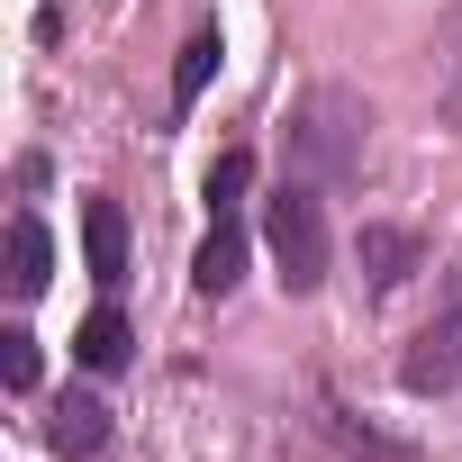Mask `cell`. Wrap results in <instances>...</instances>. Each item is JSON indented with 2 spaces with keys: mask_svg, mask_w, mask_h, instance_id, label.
Returning a JSON list of instances; mask_svg holds the SVG:
<instances>
[{
  "mask_svg": "<svg viewBox=\"0 0 462 462\" xmlns=\"http://www.w3.org/2000/svg\"><path fill=\"white\" fill-rule=\"evenodd\" d=\"M46 282H55V245H46V217H37V208H19V217H10V291H19V300H37Z\"/></svg>",
  "mask_w": 462,
  "mask_h": 462,
  "instance_id": "cell-8",
  "label": "cell"
},
{
  "mask_svg": "<svg viewBox=\"0 0 462 462\" xmlns=\"http://www.w3.org/2000/svg\"><path fill=\"white\" fill-rule=\"evenodd\" d=\"M0 381H10V390H37V336H28V327H0Z\"/></svg>",
  "mask_w": 462,
  "mask_h": 462,
  "instance_id": "cell-13",
  "label": "cell"
},
{
  "mask_svg": "<svg viewBox=\"0 0 462 462\" xmlns=\"http://www.w3.org/2000/svg\"><path fill=\"white\" fill-rule=\"evenodd\" d=\"M82 254H91V282L100 291H127V208L118 199H82Z\"/></svg>",
  "mask_w": 462,
  "mask_h": 462,
  "instance_id": "cell-5",
  "label": "cell"
},
{
  "mask_svg": "<svg viewBox=\"0 0 462 462\" xmlns=\"http://www.w3.org/2000/svg\"><path fill=\"white\" fill-rule=\"evenodd\" d=\"M327 435L345 444V453H372V462H408V444H390V435H372V426H354L336 399H327Z\"/></svg>",
  "mask_w": 462,
  "mask_h": 462,
  "instance_id": "cell-12",
  "label": "cell"
},
{
  "mask_svg": "<svg viewBox=\"0 0 462 462\" xmlns=\"http://www.w3.org/2000/svg\"><path fill=\"white\" fill-rule=\"evenodd\" d=\"M263 245H273V263H282V291H291V300L327 291L336 236H327V190H318V181H300V172H291V181L263 199Z\"/></svg>",
  "mask_w": 462,
  "mask_h": 462,
  "instance_id": "cell-2",
  "label": "cell"
},
{
  "mask_svg": "<svg viewBox=\"0 0 462 462\" xmlns=\"http://www.w3.org/2000/svg\"><path fill=\"white\" fill-rule=\"evenodd\" d=\"M408 273H426V236H408V226H363V282L399 291Z\"/></svg>",
  "mask_w": 462,
  "mask_h": 462,
  "instance_id": "cell-7",
  "label": "cell"
},
{
  "mask_svg": "<svg viewBox=\"0 0 462 462\" xmlns=\"http://www.w3.org/2000/svg\"><path fill=\"white\" fill-rule=\"evenodd\" d=\"M399 390H408V399H453V390H462V273H444V309L408 336Z\"/></svg>",
  "mask_w": 462,
  "mask_h": 462,
  "instance_id": "cell-3",
  "label": "cell"
},
{
  "mask_svg": "<svg viewBox=\"0 0 462 462\" xmlns=\"http://www.w3.org/2000/svg\"><path fill=\"white\" fill-rule=\"evenodd\" d=\"M236 282H245V226L236 217H208V245L190 254V291L199 300H226Z\"/></svg>",
  "mask_w": 462,
  "mask_h": 462,
  "instance_id": "cell-6",
  "label": "cell"
},
{
  "mask_svg": "<svg viewBox=\"0 0 462 462\" xmlns=\"http://www.w3.org/2000/svg\"><path fill=\"white\" fill-rule=\"evenodd\" d=\"M363 145H372V100L345 91V82H318L300 109H291V172L300 181H354L363 172Z\"/></svg>",
  "mask_w": 462,
  "mask_h": 462,
  "instance_id": "cell-1",
  "label": "cell"
},
{
  "mask_svg": "<svg viewBox=\"0 0 462 462\" xmlns=\"http://www.w3.org/2000/svg\"><path fill=\"white\" fill-rule=\"evenodd\" d=\"M217 55H226V37H217V19L181 37V64H172V118H190V109H199V91H208V73H217Z\"/></svg>",
  "mask_w": 462,
  "mask_h": 462,
  "instance_id": "cell-10",
  "label": "cell"
},
{
  "mask_svg": "<svg viewBox=\"0 0 462 462\" xmlns=\"http://www.w3.org/2000/svg\"><path fill=\"white\" fill-rule=\"evenodd\" d=\"M127 354H136V327L118 318V300H100V309L82 318V336H73V363H82V372H118Z\"/></svg>",
  "mask_w": 462,
  "mask_h": 462,
  "instance_id": "cell-9",
  "label": "cell"
},
{
  "mask_svg": "<svg viewBox=\"0 0 462 462\" xmlns=\"http://www.w3.org/2000/svg\"><path fill=\"white\" fill-rule=\"evenodd\" d=\"M46 444L73 453V462H91V453L109 444V399H100V390H55V408H46Z\"/></svg>",
  "mask_w": 462,
  "mask_h": 462,
  "instance_id": "cell-4",
  "label": "cell"
},
{
  "mask_svg": "<svg viewBox=\"0 0 462 462\" xmlns=\"http://www.w3.org/2000/svg\"><path fill=\"white\" fill-rule=\"evenodd\" d=\"M245 190H254V154H245V145H226V154L208 163V217H236Z\"/></svg>",
  "mask_w": 462,
  "mask_h": 462,
  "instance_id": "cell-11",
  "label": "cell"
}]
</instances>
